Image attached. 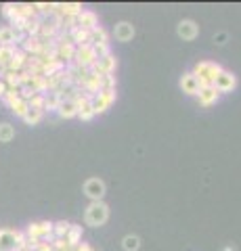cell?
I'll list each match as a JSON object with an SVG mask.
<instances>
[{
    "label": "cell",
    "mask_w": 241,
    "mask_h": 251,
    "mask_svg": "<svg viewBox=\"0 0 241 251\" xmlns=\"http://www.w3.org/2000/svg\"><path fill=\"white\" fill-rule=\"evenodd\" d=\"M222 72V65L220 63H214V61H199L195 67H193V75L197 77V82L201 88H206V86H214L216 77L220 75Z\"/></svg>",
    "instance_id": "obj_1"
},
{
    "label": "cell",
    "mask_w": 241,
    "mask_h": 251,
    "mask_svg": "<svg viewBox=\"0 0 241 251\" xmlns=\"http://www.w3.org/2000/svg\"><path fill=\"white\" fill-rule=\"evenodd\" d=\"M109 220V205L105 201H92L88 203L86 211H84V222L92 228H99Z\"/></svg>",
    "instance_id": "obj_2"
},
{
    "label": "cell",
    "mask_w": 241,
    "mask_h": 251,
    "mask_svg": "<svg viewBox=\"0 0 241 251\" xmlns=\"http://www.w3.org/2000/svg\"><path fill=\"white\" fill-rule=\"evenodd\" d=\"M99 54L92 44H84V46H76V54H74V63L82 69H90L97 63Z\"/></svg>",
    "instance_id": "obj_3"
},
{
    "label": "cell",
    "mask_w": 241,
    "mask_h": 251,
    "mask_svg": "<svg viewBox=\"0 0 241 251\" xmlns=\"http://www.w3.org/2000/svg\"><path fill=\"white\" fill-rule=\"evenodd\" d=\"M113 103H115V90H99L95 97H92V109H95V115L105 113Z\"/></svg>",
    "instance_id": "obj_4"
},
{
    "label": "cell",
    "mask_w": 241,
    "mask_h": 251,
    "mask_svg": "<svg viewBox=\"0 0 241 251\" xmlns=\"http://www.w3.org/2000/svg\"><path fill=\"white\" fill-rule=\"evenodd\" d=\"M105 193H107V186L101 178H88L86 182H84V195L90 199V203L92 201H103Z\"/></svg>",
    "instance_id": "obj_5"
},
{
    "label": "cell",
    "mask_w": 241,
    "mask_h": 251,
    "mask_svg": "<svg viewBox=\"0 0 241 251\" xmlns=\"http://www.w3.org/2000/svg\"><path fill=\"white\" fill-rule=\"evenodd\" d=\"M115 67H118V59H115V54H105V57L97 59V63L90 67V72H95L99 75H111L115 72Z\"/></svg>",
    "instance_id": "obj_6"
},
{
    "label": "cell",
    "mask_w": 241,
    "mask_h": 251,
    "mask_svg": "<svg viewBox=\"0 0 241 251\" xmlns=\"http://www.w3.org/2000/svg\"><path fill=\"white\" fill-rule=\"evenodd\" d=\"M176 34H178V38H183L185 42H191L199 36V25L193 19H183L176 25Z\"/></svg>",
    "instance_id": "obj_7"
},
{
    "label": "cell",
    "mask_w": 241,
    "mask_h": 251,
    "mask_svg": "<svg viewBox=\"0 0 241 251\" xmlns=\"http://www.w3.org/2000/svg\"><path fill=\"white\" fill-rule=\"evenodd\" d=\"M214 88L218 90L220 94H227V92H233L237 88V77L233 75L231 72H227V69H222L220 75L216 77V82H214Z\"/></svg>",
    "instance_id": "obj_8"
},
{
    "label": "cell",
    "mask_w": 241,
    "mask_h": 251,
    "mask_svg": "<svg viewBox=\"0 0 241 251\" xmlns=\"http://www.w3.org/2000/svg\"><path fill=\"white\" fill-rule=\"evenodd\" d=\"M178 86H181V90L185 94H189V97H197V92H199V82H197V77L193 75L191 72H185L181 75V80H178Z\"/></svg>",
    "instance_id": "obj_9"
},
{
    "label": "cell",
    "mask_w": 241,
    "mask_h": 251,
    "mask_svg": "<svg viewBox=\"0 0 241 251\" xmlns=\"http://www.w3.org/2000/svg\"><path fill=\"white\" fill-rule=\"evenodd\" d=\"M113 36H115V40H118V42H130L132 38H134V25H132L130 21H120V23H115Z\"/></svg>",
    "instance_id": "obj_10"
},
{
    "label": "cell",
    "mask_w": 241,
    "mask_h": 251,
    "mask_svg": "<svg viewBox=\"0 0 241 251\" xmlns=\"http://www.w3.org/2000/svg\"><path fill=\"white\" fill-rule=\"evenodd\" d=\"M76 21H78V27H82L86 31H92V29L99 27V17H97L95 11H82L76 17Z\"/></svg>",
    "instance_id": "obj_11"
},
{
    "label": "cell",
    "mask_w": 241,
    "mask_h": 251,
    "mask_svg": "<svg viewBox=\"0 0 241 251\" xmlns=\"http://www.w3.org/2000/svg\"><path fill=\"white\" fill-rule=\"evenodd\" d=\"M21 46H23V52L27 54V57H38V54L42 52V46H44V42L40 40L38 36H26V40L21 42Z\"/></svg>",
    "instance_id": "obj_12"
},
{
    "label": "cell",
    "mask_w": 241,
    "mask_h": 251,
    "mask_svg": "<svg viewBox=\"0 0 241 251\" xmlns=\"http://www.w3.org/2000/svg\"><path fill=\"white\" fill-rule=\"evenodd\" d=\"M197 99H199V105H201V107H210V105L218 103L220 92L216 90L214 86H206V88H199V92H197Z\"/></svg>",
    "instance_id": "obj_13"
},
{
    "label": "cell",
    "mask_w": 241,
    "mask_h": 251,
    "mask_svg": "<svg viewBox=\"0 0 241 251\" xmlns=\"http://www.w3.org/2000/svg\"><path fill=\"white\" fill-rule=\"evenodd\" d=\"M84 11V6L80 2H65V4H55V15H59L61 19L65 17H78Z\"/></svg>",
    "instance_id": "obj_14"
},
{
    "label": "cell",
    "mask_w": 241,
    "mask_h": 251,
    "mask_svg": "<svg viewBox=\"0 0 241 251\" xmlns=\"http://www.w3.org/2000/svg\"><path fill=\"white\" fill-rule=\"evenodd\" d=\"M15 243H17V230L0 228V251H15Z\"/></svg>",
    "instance_id": "obj_15"
},
{
    "label": "cell",
    "mask_w": 241,
    "mask_h": 251,
    "mask_svg": "<svg viewBox=\"0 0 241 251\" xmlns=\"http://www.w3.org/2000/svg\"><path fill=\"white\" fill-rule=\"evenodd\" d=\"M57 113H59V117H63V120H72V117H78V103H76V99L61 100Z\"/></svg>",
    "instance_id": "obj_16"
},
{
    "label": "cell",
    "mask_w": 241,
    "mask_h": 251,
    "mask_svg": "<svg viewBox=\"0 0 241 251\" xmlns=\"http://www.w3.org/2000/svg\"><path fill=\"white\" fill-rule=\"evenodd\" d=\"M82 234H84L82 226L80 224H72L69 226V230H67V234H65V243L69 247H78L82 243Z\"/></svg>",
    "instance_id": "obj_17"
},
{
    "label": "cell",
    "mask_w": 241,
    "mask_h": 251,
    "mask_svg": "<svg viewBox=\"0 0 241 251\" xmlns=\"http://www.w3.org/2000/svg\"><path fill=\"white\" fill-rule=\"evenodd\" d=\"M27 59H29L27 54L17 49V50H15V57H13V61H11V67H9V69H11V72H17V74L23 72V69H26V65H27Z\"/></svg>",
    "instance_id": "obj_18"
},
{
    "label": "cell",
    "mask_w": 241,
    "mask_h": 251,
    "mask_svg": "<svg viewBox=\"0 0 241 251\" xmlns=\"http://www.w3.org/2000/svg\"><path fill=\"white\" fill-rule=\"evenodd\" d=\"M90 44L92 46H103V44H109V34L103 29V27H97L90 31Z\"/></svg>",
    "instance_id": "obj_19"
},
{
    "label": "cell",
    "mask_w": 241,
    "mask_h": 251,
    "mask_svg": "<svg viewBox=\"0 0 241 251\" xmlns=\"http://www.w3.org/2000/svg\"><path fill=\"white\" fill-rule=\"evenodd\" d=\"M15 50H17V49H13V46H0V69H2V72L11 67Z\"/></svg>",
    "instance_id": "obj_20"
},
{
    "label": "cell",
    "mask_w": 241,
    "mask_h": 251,
    "mask_svg": "<svg viewBox=\"0 0 241 251\" xmlns=\"http://www.w3.org/2000/svg\"><path fill=\"white\" fill-rule=\"evenodd\" d=\"M42 117H44V111H42V109H34V107H29V109H27V113L23 115L21 120L26 122L27 126H38V124L42 122Z\"/></svg>",
    "instance_id": "obj_21"
},
{
    "label": "cell",
    "mask_w": 241,
    "mask_h": 251,
    "mask_svg": "<svg viewBox=\"0 0 241 251\" xmlns=\"http://www.w3.org/2000/svg\"><path fill=\"white\" fill-rule=\"evenodd\" d=\"M61 105V97L55 92V90H51V92H46V99H44V111H55L57 113V109Z\"/></svg>",
    "instance_id": "obj_22"
},
{
    "label": "cell",
    "mask_w": 241,
    "mask_h": 251,
    "mask_svg": "<svg viewBox=\"0 0 241 251\" xmlns=\"http://www.w3.org/2000/svg\"><path fill=\"white\" fill-rule=\"evenodd\" d=\"M122 247L124 251H138L141 249V237L138 234H126L122 239Z\"/></svg>",
    "instance_id": "obj_23"
},
{
    "label": "cell",
    "mask_w": 241,
    "mask_h": 251,
    "mask_svg": "<svg viewBox=\"0 0 241 251\" xmlns=\"http://www.w3.org/2000/svg\"><path fill=\"white\" fill-rule=\"evenodd\" d=\"M69 226H72V222H65V220H59V222H55V224H53V237H55V239H65Z\"/></svg>",
    "instance_id": "obj_24"
},
{
    "label": "cell",
    "mask_w": 241,
    "mask_h": 251,
    "mask_svg": "<svg viewBox=\"0 0 241 251\" xmlns=\"http://www.w3.org/2000/svg\"><path fill=\"white\" fill-rule=\"evenodd\" d=\"M13 138H15V128L11 124L2 122L0 124V143H11Z\"/></svg>",
    "instance_id": "obj_25"
},
{
    "label": "cell",
    "mask_w": 241,
    "mask_h": 251,
    "mask_svg": "<svg viewBox=\"0 0 241 251\" xmlns=\"http://www.w3.org/2000/svg\"><path fill=\"white\" fill-rule=\"evenodd\" d=\"M9 109H11V111H13L15 115H17V117H23V115L27 113V109H29V103H27L26 99H19L17 103H13V105H11Z\"/></svg>",
    "instance_id": "obj_26"
},
{
    "label": "cell",
    "mask_w": 241,
    "mask_h": 251,
    "mask_svg": "<svg viewBox=\"0 0 241 251\" xmlns=\"http://www.w3.org/2000/svg\"><path fill=\"white\" fill-rule=\"evenodd\" d=\"M21 97H19V88H6V92H4V97H2V100L6 103V107H11L13 103H17Z\"/></svg>",
    "instance_id": "obj_27"
},
{
    "label": "cell",
    "mask_w": 241,
    "mask_h": 251,
    "mask_svg": "<svg viewBox=\"0 0 241 251\" xmlns=\"http://www.w3.org/2000/svg\"><path fill=\"white\" fill-rule=\"evenodd\" d=\"M99 82H101V90H115V75H101L99 77Z\"/></svg>",
    "instance_id": "obj_28"
},
{
    "label": "cell",
    "mask_w": 241,
    "mask_h": 251,
    "mask_svg": "<svg viewBox=\"0 0 241 251\" xmlns=\"http://www.w3.org/2000/svg\"><path fill=\"white\" fill-rule=\"evenodd\" d=\"M44 99H46V94L36 92L34 97L29 99V107H34V109H42V111H44Z\"/></svg>",
    "instance_id": "obj_29"
},
{
    "label": "cell",
    "mask_w": 241,
    "mask_h": 251,
    "mask_svg": "<svg viewBox=\"0 0 241 251\" xmlns=\"http://www.w3.org/2000/svg\"><path fill=\"white\" fill-rule=\"evenodd\" d=\"M23 249H27V237H26V232L17 230V243H15V251H23Z\"/></svg>",
    "instance_id": "obj_30"
},
{
    "label": "cell",
    "mask_w": 241,
    "mask_h": 251,
    "mask_svg": "<svg viewBox=\"0 0 241 251\" xmlns=\"http://www.w3.org/2000/svg\"><path fill=\"white\" fill-rule=\"evenodd\" d=\"M34 251H53V245L46 241H38V245L34 247Z\"/></svg>",
    "instance_id": "obj_31"
},
{
    "label": "cell",
    "mask_w": 241,
    "mask_h": 251,
    "mask_svg": "<svg viewBox=\"0 0 241 251\" xmlns=\"http://www.w3.org/2000/svg\"><path fill=\"white\" fill-rule=\"evenodd\" d=\"M76 249H78V251H95V249H92V245H88V243H84V241H82Z\"/></svg>",
    "instance_id": "obj_32"
},
{
    "label": "cell",
    "mask_w": 241,
    "mask_h": 251,
    "mask_svg": "<svg viewBox=\"0 0 241 251\" xmlns=\"http://www.w3.org/2000/svg\"><path fill=\"white\" fill-rule=\"evenodd\" d=\"M214 40L218 42V44H224V40H227V34H224V31H222V34H216V36H214Z\"/></svg>",
    "instance_id": "obj_33"
},
{
    "label": "cell",
    "mask_w": 241,
    "mask_h": 251,
    "mask_svg": "<svg viewBox=\"0 0 241 251\" xmlns=\"http://www.w3.org/2000/svg\"><path fill=\"white\" fill-rule=\"evenodd\" d=\"M4 92H6V84L0 80V100H2V97H4Z\"/></svg>",
    "instance_id": "obj_34"
},
{
    "label": "cell",
    "mask_w": 241,
    "mask_h": 251,
    "mask_svg": "<svg viewBox=\"0 0 241 251\" xmlns=\"http://www.w3.org/2000/svg\"><path fill=\"white\" fill-rule=\"evenodd\" d=\"M23 251H34V249H23Z\"/></svg>",
    "instance_id": "obj_35"
}]
</instances>
